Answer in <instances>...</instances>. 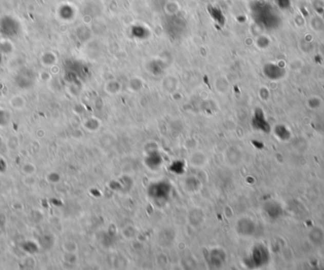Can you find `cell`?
<instances>
[{"instance_id": "1", "label": "cell", "mask_w": 324, "mask_h": 270, "mask_svg": "<svg viewBox=\"0 0 324 270\" xmlns=\"http://www.w3.org/2000/svg\"><path fill=\"white\" fill-rule=\"evenodd\" d=\"M252 16L264 30H276L281 26V18L278 10L266 1H256L251 7Z\"/></svg>"}, {"instance_id": "2", "label": "cell", "mask_w": 324, "mask_h": 270, "mask_svg": "<svg viewBox=\"0 0 324 270\" xmlns=\"http://www.w3.org/2000/svg\"><path fill=\"white\" fill-rule=\"evenodd\" d=\"M276 5L279 7L281 10H288L292 5V0H273Z\"/></svg>"}]
</instances>
